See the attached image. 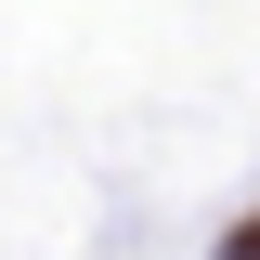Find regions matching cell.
Wrapping results in <instances>:
<instances>
[{
  "mask_svg": "<svg viewBox=\"0 0 260 260\" xmlns=\"http://www.w3.org/2000/svg\"><path fill=\"white\" fill-rule=\"evenodd\" d=\"M234 260H260V221H247V234H234Z\"/></svg>",
  "mask_w": 260,
  "mask_h": 260,
  "instance_id": "cell-1",
  "label": "cell"
}]
</instances>
